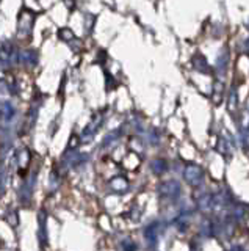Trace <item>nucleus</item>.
Listing matches in <instances>:
<instances>
[{"label":"nucleus","mask_w":249,"mask_h":251,"mask_svg":"<svg viewBox=\"0 0 249 251\" xmlns=\"http://www.w3.org/2000/svg\"><path fill=\"white\" fill-rule=\"evenodd\" d=\"M185 177L190 184H199L202 179V170L196 165H190L185 171Z\"/></svg>","instance_id":"f257e3e1"},{"label":"nucleus","mask_w":249,"mask_h":251,"mask_svg":"<svg viewBox=\"0 0 249 251\" xmlns=\"http://www.w3.org/2000/svg\"><path fill=\"white\" fill-rule=\"evenodd\" d=\"M179 184L174 182V180H168V182H165L161 185V193L165 196H176L179 193Z\"/></svg>","instance_id":"f03ea898"},{"label":"nucleus","mask_w":249,"mask_h":251,"mask_svg":"<svg viewBox=\"0 0 249 251\" xmlns=\"http://www.w3.org/2000/svg\"><path fill=\"white\" fill-rule=\"evenodd\" d=\"M165 168H166V165H165V162H161V160H157V162H154V163H152V170H154L155 173L165 171Z\"/></svg>","instance_id":"7ed1b4c3"}]
</instances>
